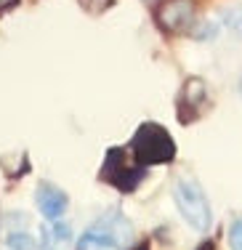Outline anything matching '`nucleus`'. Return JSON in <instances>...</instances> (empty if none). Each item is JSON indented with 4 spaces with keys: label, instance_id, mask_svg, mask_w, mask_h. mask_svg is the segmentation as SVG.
Instances as JSON below:
<instances>
[{
    "label": "nucleus",
    "instance_id": "1",
    "mask_svg": "<svg viewBox=\"0 0 242 250\" xmlns=\"http://www.w3.org/2000/svg\"><path fill=\"white\" fill-rule=\"evenodd\" d=\"M131 157L139 165H162L176 157V144L162 125L146 123L136 130L131 141Z\"/></svg>",
    "mask_w": 242,
    "mask_h": 250
},
{
    "label": "nucleus",
    "instance_id": "2",
    "mask_svg": "<svg viewBox=\"0 0 242 250\" xmlns=\"http://www.w3.org/2000/svg\"><path fill=\"white\" fill-rule=\"evenodd\" d=\"M176 208L184 216V221L194 231H208L210 226V205L202 187L194 178H181L176 184Z\"/></svg>",
    "mask_w": 242,
    "mask_h": 250
},
{
    "label": "nucleus",
    "instance_id": "3",
    "mask_svg": "<svg viewBox=\"0 0 242 250\" xmlns=\"http://www.w3.org/2000/svg\"><path fill=\"white\" fill-rule=\"evenodd\" d=\"M131 237V226L120 216H104V221L85 231L78 242V250H122V242Z\"/></svg>",
    "mask_w": 242,
    "mask_h": 250
},
{
    "label": "nucleus",
    "instance_id": "4",
    "mask_svg": "<svg viewBox=\"0 0 242 250\" xmlns=\"http://www.w3.org/2000/svg\"><path fill=\"white\" fill-rule=\"evenodd\" d=\"M141 176H144V165H136L133 168L128 163L125 149H109L107 152V160H104V168H101L104 181L115 184L122 192H131V189H136V184L141 181Z\"/></svg>",
    "mask_w": 242,
    "mask_h": 250
},
{
    "label": "nucleus",
    "instance_id": "5",
    "mask_svg": "<svg viewBox=\"0 0 242 250\" xmlns=\"http://www.w3.org/2000/svg\"><path fill=\"white\" fill-rule=\"evenodd\" d=\"M192 3L189 0H165L162 5H157L155 11V19L162 29H170V32H179L192 24Z\"/></svg>",
    "mask_w": 242,
    "mask_h": 250
},
{
    "label": "nucleus",
    "instance_id": "6",
    "mask_svg": "<svg viewBox=\"0 0 242 250\" xmlns=\"http://www.w3.org/2000/svg\"><path fill=\"white\" fill-rule=\"evenodd\" d=\"M38 208H40V213H43L45 218H51V221H56L59 216H61L64 210H67V194L61 192V189H56L54 184H40L38 187Z\"/></svg>",
    "mask_w": 242,
    "mask_h": 250
},
{
    "label": "nucleus",
    "instance_id": "7",
    "mask_svg": "<svg viewBox=\"0 0 242 250\" xmlns=\"http://www.w3.org/2000/svg\"><path fill=\"white\" fill-rule=\"evenodd\" d=\"M69 242H72V229H69V224L56 221L51 229L43 231V248L45 250H67Z\"/></svg>",
    "mask_w": 242,
    "mask_h": 250
},
{
    "label": "nucleus",
    "instance_id": "8",
    "mask_svg": "<svg viewBox=\"0 0 242 250\" xmlns=\"http://www.w3.org/2000/svg\"><path fill=\"white\" fill-rule=\"evenodd\" d=\"M205 96H208L205 83L200 80V77H192V80L184 85V93H181V109H184V106H192V112H194L205 101Z\"/></svg>",
    "mask_w": 242,
    "mask_h": 250
},
{
    "label": "nucleus",
    "instance_id": "9",
    "mask_svg": "<svg viewBox=\"0 0 242 250\" xmlns=\"http://www.w3.org/2000/svg\"><path fill=\"white\" fill-rule=\"evenodd\" d=\"M223 24L229 27V32L242 38V5H234V8L223 11Z\"/></svg>",
    "mask_w": 242,
    "mask_h": 250
},
{
    "label": "nucleus",
    "instance_id": "10",
    "mask_svg": "<svg viewBox=\"0 0 242 250\" xmlns=\"http://www.w3.org/2000/svg\"><path fill=\"white\" fill-rule=\"evenodd\" d=\"M8 248L11 250H38V242L27 231H11L8 234Z\"/></svg>",
    "mask_w": 242,
    "mask_h": 250
},
{
    "label": "nucleus",
    "instance_id": "11",
    "mask_svg": "<svg viewBox=\"0 0 242 250\" xmlns=\"http://www.w3.org/2000/svg\"><path fill=\"white\" fill-rule=\"evenodd\" d=\"M229 245L232 250H242V221H234L229 229Z\"/></svg>",
    "mask_w": 242,
    "mask_h": 250
},
{
    "label": "nucleus",
    "instance_id": "12",
    "mask_svg": "<svg viewBox=\"0 0 242 250\" xmlns=\"http://www.w3.org/2000/svg\"><path fill=\"white\" fill-rule=\"evenodd\" d=\"M197 250H216V248H213V245H210V242H205V245H200Z\"/></svg>",
    "mask_w": 242,
    "mask_h": 250
},
{
    "label": "nucleus",
    "instance_id": "13",
    "mask_svg": "<svg viewBox=\"0 0 242 250\" xmlns=\"http://www.w3.org/2000/svg\"><path fill=\"white\" fill-rule=\"evenodd\" d=\"M136 250H149V245H139V248H136Z\"/></svg>",
    "mask_w": 242,
    "mask_h": 250
},
{
    "label": "nucleus",
    "instance_id": "14",
    "mask_svg": "<svg viewBox=\"0 0 242 250\" xmlns=\"http://www.w3.org/2000/svg\"><path fill=\"white\" fill-rule=\"evenodd\" d=\"M240 96H242V80H240Z\"/></svg>",
    "mask_w": 242,
    "mask_h": 250
}]
</instances>
